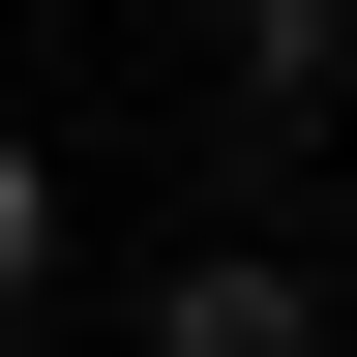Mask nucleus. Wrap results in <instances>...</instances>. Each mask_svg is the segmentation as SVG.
I'll return each instance as SVG.
<instances>
[{
    "mask_svg": "<svg viewBox=\"0 0 357 357\" xmlns=\"http://www.w3.org/2000/svg\"><path fill=\"white\" fill-rule=\"evenodd\" d=\"M149 357H328V298H298V268H268V238H208V268H178V298H149Z\"/></svg>",
    "mask_w": 357,
    "mask_h": 357,
    "instance_id": "f257e3e1",
    "label": "nucleus"
},
{
    "mask_svg": "<svg viewBox=\"0 0 357 357\" xmlns=\"http://www.w3.org/2000/svg\"><path fill=\"white\" fill-rule=\"evenodd\" d=\"M30 298H60V178L0 149V328H30Z\"/></svg>",
    "mask_w": 357,
    "mask_h": 357,
    "instance_id": "f03ea898",
    "label": "nucleus"
}]
</instances>
